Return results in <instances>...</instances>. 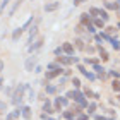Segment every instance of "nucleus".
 <instances>
[{
    "label": "nucleus",
    "instance_id": "72a5a7b5",
    "mask_svg": "<svg viewBox=\"0 0 120 120\" xmlns=\"http://www.w3.org/2000/svg\"><path fill=\"white\" fill-rule=\"evenodd\" d=\"M62 52H64V50H62V48H60V46H58V48H55V55H60V53H62Z\"/></svg>",
    "mask_w": 120,
    "mask_h": 120
},
{
    "label": "nucleus",
    "instance_id": "1a4fd4ad",
    "mask_svg": "<svg viewBox=\"0 0 120 120\" xmlns=\"http://www.w3.org/2000/svg\"><path fill=\"white\" fill-rule=\"evenodd\" d=\"M62 50L67 53V55H72V52H74V46L70 45V43H64V46H62Z\"/></svg>",
    "mask_w": 120,
    "mask_h": 120
},
{
    "label": "nucleus",
    "instance_id": "5701e85b",
    "mask_svg": "<svg viewBox=\"0 0 120 120\" xmlns=\"http://www.w3.org/2000/svg\"><path fill=\"white\" fill-rule=\"evenodd\" d=\"M112 88L115 89V91H120V82L118 81H113V84H112Z\"/></svg>",
    "mask_w": 120,
    "mask_h": 120
},
{
    "label": "nucleus",
    "instance_id": "aec40b11",
    "mask_svg": "<svg viewBox=\"0 0 120 120\" xmlns=\"http://www.w3.org/2000/svg\"><path fill=\"white\" fill-rule=\"evenodd\" d=\"M75 46H77L79 50H82V48H84V41L82 40H77V41H75Z\"/></svg>",
    "mask_w": 120,
    "mask_h": 120
},
{
    "label": "nucleus",
    "instance_id": "c85d7f7f",
    "mask_svg": "<svg viewBox=\"0 0 120 120\" xmlns=\"http://www.w3.org/2000/svg\"><path fill=\"white\" fill-rule=\"evenodd\" d=\"M48 69L55 70V69H60V65H57V64H50V65H48Z\"/></svg>",
    "mask_w": 120,
    "mask_h": 120
},
{
    "label": "nucleus",
    "instance_id": "e433bc0d",
    "mask_svg": "<svg viewBox=\"0 0 120 120\" xmlns=\"http://www.w3.org/2000/svg\"><path fill=\"white\" fill-rule=\"evenodd\" d=\"M2 69H4V62L0 60V72H2Z\"/></svg>",
    "mask_w": 120,
    "mask_h": 120
},
{
    "label": "nucleus",
    "instance_id": "4468645a",
    "mask_svg": "<svg viewBox=\"0 0 120 120\" xmlns=\"http://www.w3.org/2000/svg\"><path fill=\"white\" fill-rule=\"evenodd\" d=\"M100 17H101L103 22H105V21H108V17H110V15L106 14V10H100Z\"/></svg>",
    "mask_w": 120,
    "mask_h": 120
},
{
    "label": "nucleus",
    "instance_id": "393cba45",
    "mask_svg": "<svg viewBox=\"0 0 120 120\" xmlns=\"http://www.w3.org/2000/svg\"><path fill=\"white\" fill-rule=\"evenodd\" d=\"M89 14L93 15V17H94V15H100V9H91V10H89Z\"/></svg>",
    "mask_w": 120,
    "mask_h": 120
},
{
    "label": "nucleus",
    "instance_id": "58836bf2",
    "mask_svg": "<svg viewBox=\"0 0 120 120\" xmlns=\"http://www.w3.org/2000/svg\"><path fill=\"white\" fill-rule=\"evenodd\" d=\"M118 29H120V24H118Z\"/></svg>",
    "mask_w": 120,
    "mask_h": 120
},
{
    "label": "nucleus",
    "instance_id": "20e7f679",
    "mask_svg": "<svg viewBox=\"0 0 120 120\" xmlns=\"http://www.w3.org/2000/svg\"><path fill=\"white\" fill-rule=\"evenodd\" d=\"M64 70H62V67L60 69H55V70H50V72H46V79H53V77H57V75H60Z\"/></svg>",
    "mask_w": 120,
    "mask_h": 120
},
{
    "label": "nucleus",
    "instance_id": "7ed1b4c3",
    "mask_svg": "<svg viewBox=\"0 0 120 120\" xmlns=\"http://www.w3.org/2000/svg\"><path fill=\"white\" fill-rule=\"evenodd\" d=\"M36 65V57H29L28 60H26V70L28 72H33V67Z\"/></svg>",
    "mask_w": 120,
    "mask_h": 120
},
{
    "label": "nucleus",
    "instance_id": "a211bd4d",
    "mask_svg": "<svg viewBox=\"0 0 120 120\" xmlns=\"http://www.w3.org/2000/svg\"><path fill=\"white\" fill-rule=\"evenodd\" d=\"M64 117L67 118V120H72L74 118V113L72 112H64Z\"/></svg>",
    "mask_w": 120,
    "mask_h": 120
},
{
    "label": "nucleus",
    "instance_id": "473e14b6",
    "mask_svg": "<svg viewBox=\"0 0 120 120\" xmlns=\"http://www.w3.org/2000/svg\"><path fill=\"white\" fill-rule=\"evenodd\" d=\"M88 31H89V33H94V26H93V24H88Z\"/></svg>",
    "mask_w": 120,
    "mask_h": 120
},
{
    "label": "nucleus",
    "instance_id": "f8f14e48",
    "mask_svg": "<svg viewBox=\"0 0 120 120\" xmlns=\"http://www.w3.org/2000/svg\"><path fill=\"white\" fill-rule=\"evenodd\" d=\"M21 2H22V0H15V4L12 5V9H10V10H9V15H12V14L15 12V10H17V7H19V5H21Z\"/></svg>",
    "mask_w": 120,
    "mask_h": 120
},
{
    "label": "nucleus",
    "instance_id": "7c9ffc66",
    "mask_svg": "<svg viewBox=\"0 0 120 120\" xmlns=\"http://www.w3.org/2000/svg\"><path fill=\"white\" fill-rule=\"evenodd\" d=\"M77 120H88V115H86V113H82V115L77 117Z\"/></svg>",
    "mask_w": 120,
    "mask_h": 120
},
{
    "label": "nucleus",
    "instance_id": "f257e3e1",
    "mask_svg": "<svg viewBox=\"0 0 120 120\" xmlns=\"http://www.w3.org/2000/svg\"><path fill=\"white\" fill-rule=\"evenodd\" d=\"M28 89V86L26 84H19L17 88H15L14 91V94H12V103L14 105H19L21 101H22V98H24V91Z\"/></svg>",
    "mask_w": 120,
    "mask_h": 120
},
{
    "label": "nucleus",
    "instance_id": "2eb2a0df",
    "mask_svg": "<svg viewBox=\"0 0 120 120\" xmlns=\"http://www.w3.org/2000/svg\"><path fill=\"white\" fill-rule=\"evenodd\" d=\"M105 7H106V9H115V10H117V9H118V4H112V2H105Z\"/></svg>",
    "mask_w": 120,
    "mask_h": 120
},
{
    "label": "nucleus",
    "instance_id": "4c0bfd02",
    "mask_svg": "<svg viewBox=\"0 0 120 120\" xmlns=\"http://www.w3.org/2000/svg\"><path fill=\"white\" fill-rule=\"evenodd\" d=\"M2 84H4V79H0V88H2Z\"/></svg>",
    "mask_w": 120,
    "mask_h": 120
},
{
    "label": "nucleus",
    "instance_id": "2f4dec72",
    "mask_svg": "<svg viewBox=\"0 0 120 120\" xmlns=\"http://www.w3.org/2000/svg\"><path fill=\"white\" fill-rule=\"evenodd\" d=\"M84 2H88V0H74V5H81V4H84Z\"/></svg>",
    "mask_w": 120,
    "mask_h": 120
},
{
    "label": "nucleus",
    "instance_id": "dca6fc26",
    "mask_svg": "<svg viewBox=\"0 0 120 120\" xmlns=\"http://www.w3.org/2000/svg\"><path fill=\"white\" fill-rule=\"evenodd\" d=\"M43 110H45V112H52V105H50V101H45V105H43Z\"/></svg>",
    "mask_w": 120,
    "mask_h": 120
},
{
    "label": "nucleus",
    "instance_id": "6ab92c4d",
    "mask_svg": "<svg viewBox=\"0 0 120 120\" xmlns=\"http://www.w3.org/2000/svg\"><path fill=\"white\" fill-rule=\"evenodd\" d=\"M5 112H7V105L4 101H0V113H5Z\"/></svg>",
    "mask_w": 120,
    "mask_h": 120
},
{
    "label": "nucleus",
    "instance_id": "9d476101",
    "mask_svg": "<svg viewBox=\"0 0 120 120\" xmlns=\"http://www.w3.org/2000/svg\"><path fill=\"white\" fill-rule=\"evenodd\" d=\"M36 34H38V26L34 24V26L29 29V43H33V38H34Z\"/></svg>",
    "mask_w": 120,
    "mask_h": 120
},
{
    "label": "nucleus",
    "instance_id": "f03ea898",
    "mask_svg": "<svg viewBox=\"0 0 120 120\" xmlns=\"http://www.w3.org/2000/svg\"><path fill=\"white\" fill-rule=\"evenodd\" d=\"M67 98H72L74 101H77L79 106H88V101L84 100V94H82V93H79V91H69L67 93Z\"/></svg>",
    "mask_w": 120,
    "mask_h": 120
},
{
    "label": "nucleus",
    "instance_id": "423d86ee",
    "mask_svg": "<svg viewBox=\"0 0 120 120\" xmlns=\"http://www.w3.org/2000/svg\"><path fill=\"white\" fill-rule=\"evenodd\" d=\"M58 9V2H52V4H46L45 5V10L46 12H53V10Z\"/></svg>",
    "mask_w": 120,
    "mask_h": 120
},
{
    "label": "nucleus",
    "instance_id": "f704fd0d",
    "mask_svg": "<svg viewBox=\"0 0 120 120\" xmlns=\"http://www.w3.org/2000/svg\"><path fill=\"white\" fill-rule=\"evenodd\" d=\"M86 77H88V79H91V81H93V79H94V75H93L91 72H88V74H86Z\"/></svg>",
    "mask_w": 120,
    "mask_h": 120
},
{
    "label": "nucleus",
    "instance_id": "0eeeda50",
    "mask_svg": "<svg viewBox=\"0 0 120 120\" xmlns=\"http://www.w3.org/2000/svg\"><path fill=\"white\" fill-rule=\"evenodd\" d=\"M41 45H43V38H40V40H38L34 45H29V46H28V50H29V52H34V50H38V48H40Z\"/></svg>",
    "mask_w": 120,
    "mask_h": 120
},
{
    "label": "nucleus",
    "instance_id": "b1692460",
    "mask_svg": "<svg viewBox=\"0 0 120 120\" xmlns=\"http://www.w3.org/2000/svg\"><path fill=\"white\" fill-rule=\"evenodd\" d=\"M100 53H101V58H103V60H108V58H110V57H108V53H106L105 50H101V48H100Z\"/></svg>",
    "mask_w": 120,
    "mask_h": 120
},
{
    "label": "nucleus",
    "instance_id": "c9c22d12",
    "mask_svg": "<svg viewBox=\"0 0 120 120\" xmlns=\"http://www.w3.org/2000/svg\"><path fill=\"white\" fill-rule=\"evenodd\" d=\"M96 120H106V118H105V117H100V115H98V117H96Z\"/></svg>",
    "mask_w": 120,
    "mask_h": 120
},
{
    "label": "nucleus",
    "instance_id": "bb28decb",
    "mask_svg": "<svg viewBox=\"0 0 120 120\" xmlns=\"http://www.w3.org/2000/svg\"><path fill=\"white\" fill-rule=\"evenodd\" d=\"M112 45H113V48H115V50H120V43H118V41L112 40Z\"/></svg>",
    "mask_w": 120,
    "mask_h": 120
},
{
    "label": "nucleus",
    "instance_id": "9b49d317",
    "mask_svg": "<svg viewBox=\"0 0 120 120\" xmlns=\"http://www.w3.org/2000/svg\"><path fill=\"white\" fill-rule=\"evenodd\" d=\"M21 34H22V28L14 29V33H12V40H14V41H17L19 38H21Z\"/></svg>",
    "mask_w": 120,
    "mask_h": 120
},
{
    "label": "nucleus",
    "instance_id": "f3484780",
    "mask_svg": "<svg viewBox=\"0 0 120 120\" xmlns=\"http://www.w3.org/2000/svg\"><path fill=\"white\" fill-rule=\"evenodd\" d=\"M55 91H57L55 86H46V93H48V94H53Z\"/></svg>",
    "mask_w": 120,
    "mask_h": 120
},
{
    "label": "nucleus",
    "instance_id": "4be33fe9",
    "mask_svg": "<svg viewBox=\"0 0 120 120\" xmlns=\"http://www.w3.org/2000/svg\"><path fill=\"white\" fill-rule=\"evenodd\" d=\"M94 70H96V72L100 74V75H103V70H105V69H103V67H100V65L96 64V65H94Z\"/></svg>",
    "mask_w": 120,
    "mask_h": 120
},
{
    "label": "nucleus",
    "instance_id": "39448f33",
    "mask_svg": "<svg viewBox=\"0 0 120 120\" xmlns=\"http://www.w3.org/2000/svg\"><path fill=\"white\" fill-rule=\"evenodd\" d=\"M67 98H57V100H55V106H57V110L60 112V108H62V106H65V105H67Z\"/></svg>",
    "mask_w": 120,
    "mask_h": 120
},
{
    "label": "nucleus",
    "instance_id": "6e6552de",
    "mask_svg": "<svg viewBox=\"0 0 120 120\" xmlns=\"http://www.w3.org/2000/svg\"><path fill=\"white\" fill-rule=\"evenodd\" d=\"M21 115H22L26 120H31V108H29V106H24L22 112H21Z\"/></svg>",
    "mask_w": 120,
    "mask_h": 120
},
{
    "label": "nucleus",
    "instance_id": "c756f323",
    "mask_svg": "<svg viewBox=\"0 0 120 120\" xmlns=\"http://www.w3.org/2000/svg\"><path fill=\"white\" fill-rule=\"evenodd\" d=\"M94 108H96V105H94V103H91V105H89V108H88V110H89V113H93V112H94Z\"/></svg>",
    "mask_w": 120,
    "mask_h": 120
},
{
    "label": "nucleus",
    "instance_id": "a878e982",
    "mask_svg": "<svg viewBox=\"0 0 120 120\" xmlns=\"http://www.w3.org/2000/svg\"><path fill=\"white\" fill-rule=\"evenodd\" d=\"M9 2H10V0H2V4H0V12H2V10L5 9V5H7Z\"/></svg>",
    "mask_w": 120,
    "mask_h": 120
},
{
    "label": "nucleus",
    "instance_id": "ea45409f",
    "mask_svg": "<svg viewBox=\"0 0 120 120\" xmlns=\"http://www.w3.org/2000/svg\"><path fill=\"white\" fill-rule=\"evenodd\" d=\"M50 120H53V118H50Z\"/></svg>",
    "mask_w": 120,
    "mask_h": 120
},
{
    "label": "nucleus",
    "instance_id": "412c9836",
    "mask_svg": "<svg viewBox=\"0 0 120 120\" xmlns=\"http://www.w3.org/2000/svg\"><path fill=\"white\" fill-rule=\"evenodd\" d=\"M94 26H96V28H103V26H105V22H103L101 19H96V21H94Z\"/></svg>",
    "mask_w": 120,
    "mask_h": 120
},
{
    "label": "nucleus",
    "instance_id": "cd10ccee",
    "mask_svg": "<svg viewBox=\"0 0 120 120\" xmlns=\"http://www.w3.org/2000/svg\"><path fill=\"white\" fill-rule=\"evenodd\" d=\"M72 84H74V88H79V86H81V81H79V79H72Z\"/></svg>",
    "mask_w": 120,
    "mask_h": 120
},
{
    "label": "nucleus",
    "instance_id": "ddd939ff",
    "mask_svg": "<svg viewBox=\"0 0 120 120\" xmlns=\"http://www.w3.org/2000/svg\"><path fill=\"white\" fill-rule=\"evenodd\" d=\"M58 60H60L62 64H65V65L72 64V57H58Z\"/></svg>",
    "mask_w": 120,
    "mask_h": 120
}]
</instances>
